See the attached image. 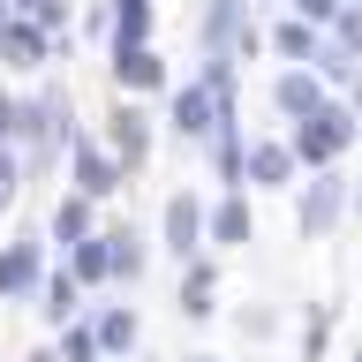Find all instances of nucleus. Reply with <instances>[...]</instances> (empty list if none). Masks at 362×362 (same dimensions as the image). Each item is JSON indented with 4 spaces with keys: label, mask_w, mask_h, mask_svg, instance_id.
<instances>
[{
    "label": "nucleus",
    "mask_w": 362,
    "mask_h": 362,
    "mask_svg": "<svg viewBox=\"0 0 362 362\" xmlns=\"http://www.w3.org/2000/svg\"><path fill=\"white\" fill-rule=\"evenodd\" d=\"M30 279H38V242H16L0 257V294H23Z\"/></svg>",
    "instance_id": "f257e3e1"
},
{
    "label": "nucleus",
    "mask_w": 362,
    "mask_h": 362,
    "mask_svg": "<svg viewBox=\"0 0 362 362\" xmlns=\"http://www.w3.org/2000/svg\"><path fill=\"white\" fill-rule=\"evenodd\" d=\"M8 189H16V158L0 151V204H8Z\"/></svg>",
    "instance_id": "f03ea898"
},
{
    "label": "nucleus",
    "mask_w": 362,
    "mask_h": 362,
    "mask_svg": "<svg viewBox=\"0 0 362 362\" xmlns=\"http://www.w3.org/2000/svg\"><path fill=\"white\" fill-rule=\"evenodd\" d=\"M8 129H16V106H8V98H0V136H8Z\"/></svg>",
    "instance_id": "7ed1b4c3"
}]
</instances>
